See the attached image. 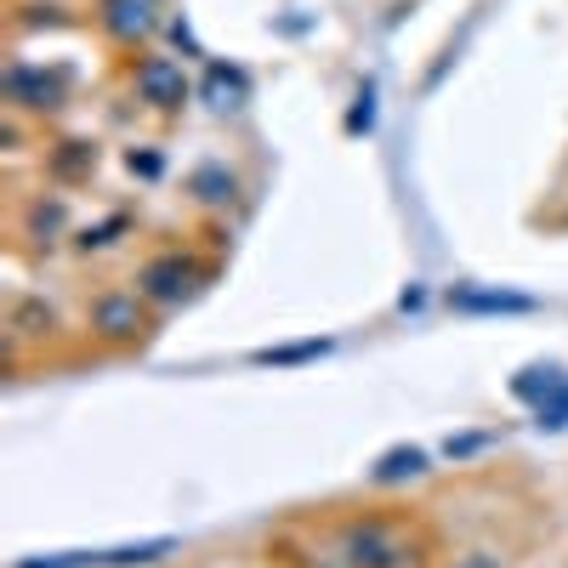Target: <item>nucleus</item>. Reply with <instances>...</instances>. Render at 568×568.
<instances>
[{
	"instance_id": "f257e3e1",
	"label": "nucleus",
	"mask_w": 568,
	"mask_h": 568,
	"mask_svg": "<svg viewBox=\"0 0 568 568\" xmlns=\"http://www.w3.org/2000/svg\"><path fill=\"white\" fill-rule=\"evenodd\" d=\"M176 540H136V546H109V551H52V557H18L12 568H142L171 557Z\"/></svg>"
},
{
	"instance_id": "f03ea898",
	"label": "nucleus",
	"mask_w": 568,
	"mask_h": 568,
	"mask_svg": "<svg viewBox=\"0 0 568 568\" xmlns=\"http://www.w3.org/2000/svg\"><path fill=\"white\" fill-rule=\"evenodd\" d=\"M342 546H347V562L353 568H415V551L387 524H353Z\"/></svg>"
},
{
	"instance_id": "7ed1b4c3",
	"label": "nucleus",
	"mask_w": 568,
	"mask_h": 568,
	"mask_svg": "<svg viewBox=\"0 0 568 568\" xmlns=\"http://www.w3.org/2000/svg\"><path fill=\"white\" fill-rule=\"evenodd\" d=\"M142 296H149V302H187V296H194V284H200V267L194 262H187V256H154L149 267H142Z\"/></svg>"
},
{
	"instance_id": "20e7f679",
	"label": "nucleus",
	"mask_w": 568,
	"mask_h": 568,
	"mask_svg": "<svg viewBox=\"0 0 568 568\" xmlns=\"http://www.w3.org/2000/svg\"><path fill=\"white\" fill-rule=\"evenodd\" d=\"M0 85H7V98L12 103H23V109H58L63 103V85H69V74L63 69H29V63H12L7 74H0Z\"/></svg>"
},
{
	"instance_id": "39448f33",
	"label": "nucleus",
	"mask_w": 568,
	"mask_h": 568,
	"mask_svg": "<svg viewBox=\"0 0 568 568\" xmlns=\"http://www.w3.org/2000/svg\"><path fill=\"white\" fill-rule=\"evenodd\" d=\"M136 98L154 109H182L187 103V80L171 58H142L136 63Z\"/></svg>"
},
{
	"instance_id": "423d86ee",
	"label": "nucleus",
	"mask_w": 568,
	"mask_h": 568,
	"mask_svg": "<svg viewBox=\"0 0 568 568\" xmlns=\"http://www.w3.org/2000/svg\"><path fill=\"white\" fill-rule=\"evenodd\" d=\"M98 18H103V29H109L114 40L136 45V40H149V34L160 29V0H103Z\"/></svg>"
},
{
	"instance_id": "0eeeda50",
	"label": "nucleus",
	"mask_w": 568,
	"mask_h": 568,
	"mask_svg": "<svg viewBox=\"0 0 568 568\" xmlns=\"http://www.w3.org/2000/svg\"><path fill=\"white\" fill-rule=\"evenodd\" d=\"M562 393H568V375H562L557 364H529V369L511 375V398H524V404H535V409L557 404Z\"/></svg>"
},
{
	"instance_id": "6e6552de",
	"label": "nucleus",
	"mask_w": 568,
	"mask_h": 568,
	"mask_svg": "<svg viewBox=\"0 0 568 568\" xmlns=\"http://www.w3.org/2000/svg\"><path fill=\"white\" fill-rule=\"evenodd\" d=\"M91 324H98L109 342H125V336L142 329V307H136V296H103L98 307H91Z\"/></svg>"
},
{
	"instance_id": "1a4fd4ad",
	"label": "nucleus",
	"mask_w": 568,
	"mask_h": 568,
	"mask_svg": "<svg viewBox=\"0 0 568 568\" xmlns=\"http://www.w3.org/2000/svg\"><path fill=\"white\" fill-rule=\"evenodd\" d=\"M245 91H251V80H245V69H211L205 74V103L216 109V114H227V109H240L245 103Z\"/></svg>"
},
{
	"instance_id": "9d476101",
	"label": "nucleus",
	"mask_w": 568,
	"mask_h": 568,
	"mask_svg": "<svg viewBox=\"0 0 568 568\" xmlns=\"http://www.w3.org/2000/svg\"><path fill=\"white\" fill-rule=\"evenodd\" d=\"M449 302L460 313H535L529 296H506V291H455Z\"/></svg>"
},
{
	"instance_id": "9b49d317",
	"label": "nucleus",
	"mask_w": 568,
	"mask_h": 568,
	"mask_svg": "<svg viewBox=\"0 0 568 568\" xmlns=\"http://www.w3.org/2000/svg\"><path fill=\"white\" fill-rule=\"evenodd\" d=\"M415 471H426V449H415V444H398V449H387L382 460H375V471H369V478H375V484H398V478H415Z\"/></svg>"
},
{
	"instance_id": "f8f14e48",
	"label": "nucleus",
	"mask_w": 568,
	"mask_h": 568,
	"mask_svg": "<svg viewBox=\"0 0 568 568\" xmlns=\"http://www.w3.org/2000/svg\"><path fill=\"white\" fill-rule=\"evenodd\" d=\"M194 194H200L205 205H227V200H233V176H227L222 165H200V171H194Z\"/></svg>"
},
{
	"instance_id": "ddd939ff",
	"label": "nucleus",
	"mask_w": 568,
	"mask_h": 568,
	"mask_svg": "<svg viewBox=\"0 0 568 568\" xmlns=\"http://www.w3.org/2000/svg\"><path fill=\"white\" fill-rule=\"evenodd\" d=\"M91 165H98V149H91V142H63L58 160H52V171H58V176H85Z\"/></svg>"
},
{
	"instance_id": "4468645a",
	"label": "nucleus",
	"mask_w": 568,
	"mask_h": 568,
	"mask_svg": "<svg viewBox=\"0 0 568 568\" xmlns=\"http://www.w3.org/2000/svg\"><path fill=\"white\" fill-rule=\"evenodd\" d=\"M318 353H329V342H296V347H267V353H256V364H302V358H318Z\"/></svg>"
},
{
	"instance_id": "2eb2a0df",
	"label": "nucleus",
	"mask_w": 568,
	"mask_h": 568,
	"mask_svg": "<svg viewBox=\"0 0 568 568\" xmlns=\"http://www.w3.org/2000/svg\"><path fill=\"white\" fill-rule=\"evenodd\" d=\"M353 103H358V109L347 114V131L358 136V131H369V125H375V85H364V91H358Z\"/></svg>"
},
{
	"instance_id": "dca6fc26",
	"label": "nucleus",
	"mask_w": 568,
	"mask_h": 568,
	"mask_svg": "<svg viewBox=\"0 0 568 568\" xmlns=\"http://www.w3.org/2000/svg\"><path fill=\"white\" fill-rule=\"evenodd\" d=\"M449 568H500V562H495L489 551H466V557H455Z\"/></svg>"
},
{
	"instance_id": "f3484780",
	"label": "nucleus",
	"mask_w": 568,
	"mask_h": 568,
	"mask_svg": "<svg viewBox=\"0 0 568 568\" xmlns=\"http://www.w3.org/2000/svg\"><path fill=\"white\" fill-rule=\"evenodd\" d=\"M125 165H131V171H142V176H160V154H131Z\"/></svg>"
}]
</instances>
